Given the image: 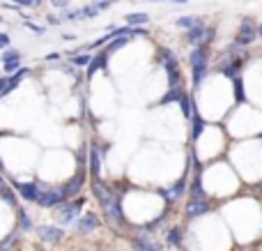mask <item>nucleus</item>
<instances>
[{
    "instance_id": "f257e3e1",
    "label": "nucleus",
    "mask_w": 262,
    "mask_h": 251,
    "mask_svg": "<svg viewBox=\"0 0 262 251\" xmlns=\"http://www.w3.org/2000/svg\"><path fill=\"white\" fill-rule=\"evenodd\" d=\"M92 192H95L97 201H99L101 210L106 215V221L111 224V228H118L122 224V205H120V196L113 194V189L104 182V180H95L92 182Z\"/></svg>"
},
{
    "instance_id": "f03ea898",
    "label": "nucleus",
    "mask_w": 262,
    "mask_h": 251,
    "mask_svg": "<svg viewBox=\"0 0 262 251\" xmlns=\"http://www.w3.org/2000/svg\"><path fill=\"white\" fill-rule=\"evenodd\" d=\"M189 65L191 72H193V88H198L200 83L207 76V67H209V53L205 46H195L189 53Z\"/></svg>"
},
{
    "instance_id": "7ed1b4c3",
    "label": "nucleus",
    "mask_w": 262,
    "mask_h": 251,
    "mask_svg": "<svg viewBox=\"0 0 262 251\" xmlns=\"http://www.w3.org/2000/svg\"><path fill=\"white\" fill-rule=\"evenodd\" d=\"M81 205H83V198H78V201H62L60 205H55V219H58L62 226L76 224Z\"/></svg>"
},
{
    "instance_id": "20e7f679",
    "label": "nucleus",
    "mask_w": 262,
    "mask_h": 251,
    "mask_svg": "<svg viewBox=\"0 0 262 251\" xmlns=\"http://www.w3.org/2000/svg\"><path fill=\"white\" fill-rule=\"evenodd\" d=\"M159 53H161L163 67H166V74H168V86L170 88H182V72H180V65H177L172 51L170 49H159Z\"/></svg>"
},
{
    "instance_id": "39448f33",
    "label": "nucleus",
    "mask_w": 262,
    "mask_h": 251,
    "mask_svg": "<svg viewBox=\"0 0 262 251\" xmlns=\"http://www.w3.org/2000/svg\"><path fill=\"white\" fill-rule=\"evenodd\" d=\"M62 201H67L62 189H58V187H39V194H37L35 203L39 207H55V205H60Z\"/></svg>"
},
{
    "instance_id": "423d86ee",
    "label": "nucleus",
    "mask_w": 262,
    "mask_h": 251,
    "mask_svg": "<svg viewBox=\"0 0 262 251\" xmlns=\"http://www.w3.org/2000/svg\"><path fill=\"white\" fill-rule=\"evenodd\" d=\"M184 37H186V41H189V44H193V46H207L209 41L214 39V28L212 26L205 28L203 23H198V26L189 28Z\"/></svg>"
},
{
    "instance_id": "0eeeda50",
    "label": "nucleus",
    "mask_w": 262,
    "mask_h": 251,
    "mask_svg": "<svg viewBox=\"0 0 262 251\" xmlns=\"http://www.w3.org/2000/svg\"><path fill=\"white\" fill-rule=\"evenodd\" d=\"M83 182H85V164H83V159H81V164H78L76 175H74V178L69 180V182L62 187L64 198H74V196H76V194L83 189Z\"/></svg>"
},
{
    "instance_id": "6e6552de",
    "label": "nucleus",
    "mask_w": 262,
    "mask_h": 251,
    "mask_svg": "<svg viewBox=\"0 0 262 251\" xmlns=\"http://www.w3.org/2000/svg\"><path fill=\"white\" fill-rule=\"evenodd\" d=\"M131 247H134V251H161V244L154 242V240L149 238L147 228H143L138 235L131 238Z\"/></svg>"
},
{
    "instance_id": "1a4fd4ad",
    "label": "nucleus",
    "mask_w": 262,
    "mask_h": 251,
    "mask_svg": "<svg viewBox=\"0 0 262 251\" xmlns=\"http://www.w3.org/2000/svg\"><path fill=\"white\" fill-rule=\"evenodd\" d=\"M255 37H258V28H255V23L251 21V18H244L242 26H239V32H237V44L246 46V44H251V41H255Z\"/></svg>"
},
{
    "instance_id": "9d476101",
    "label": "nucleus",
    "mask_w": 262,
    "mask_h": 251,
    "mask_svg": "<svg viewBox=\"0 0 262 251\" xmlns=\"http://www.w3.org/2000/svg\"><path fill=\"white\" fill-rule=\"evenodd\" d=\"M28 72H30L28 67H21L16 74H14V76H0V97L9 95V92H12L14 88H16L18 83H21V78H26V76H28Z\"/></svg>"
},
{
    "instance_id": "9b49d317",
    "label": "nucleus",
    "mask_w": 262,
    "mask_h": 251,
    "mask_svg": "<svg viewBox=\"0 0 262 251\" xmlns=\"http://www.w3.org/2000/svg\"><path fill=\"white\" fill-rule=\"evenodd\" d=\"M101 155H104V148L101 145H92L90 148V155H88V164H90V173L95 180H99L101 175Z\"/></svg>"
},
{
    "instance_id": "f8f14e48",
    "label": "nucleus",
    "mask_w": 262,
    "mask_h": 251,
    "mask_svg": "<svg viewBox=\"0 0 262 251\" xmlns=\"http://www.w3.org/2000/svg\"><path fill=\"white\" fill-rule=\"evenodd\" d=\"M205 212H209L207 201H203V198H191V201H186V207H184L186 219H195V217L205 215Z\"/></svg>"
},
{
    "instance_id": "ddd939ff",
    "label": "nucleus",
    "mask_w": 262,
    "mask_h": 251,
    "mask_svg": "<svg viewBox=\"0 0 262 251\" xmlns=\"http://www.w3.org/2000/svg\"><path fill=\"white\" fill-rule=\"evenodd\" d=\"M39 182H14V189H16L18 194H21L26 201H37V194H39Z\"/></svg>"
},
{
    "instance_id": "4468645a",
    "label": "nucleus",
    "mask_w": 262,
    "mask_h": 251,
    "mask_svg": "<svg viewBox=\"0 0 262 251\" xmlns=\"http://www.w3.org/2000/svg\"><path fill=\"white\" fill-rule=\"evenodd\" d=\"M184 189H186V178H182L180 182H175L170 189H161V196L166 198V203H177L182 198V194H184Z\"/></svg>"
},
{
    "instance_id": "2eb2a0df",
    "label": "nucleus",
    "mask_w": 262,
    "mask_h": 251,
    "mask_svg": "<svg viewBox=\"0 0 262 251\" xmlns=\"http://www.w3.org/2000/svg\"><path fill=\"white\" fill-rule=\"evenodd\" d=\"M97 226H99V217H97L95 212H88V215L78 217V221H76V231H78V233H92Z\"/></svg>"
},
{
    "instance_id": "dca6fc26",
    "label": "nucleus",
    "mask_w": 262,
    "mask_h": 251,
    "mask_svg": "<svg viewBox=\"0 0 262 251\" xmlns=\"http://www.w3.org/2000/svg\"><path fill=\"white\" fill-rule=\"evenodd\" d=\"M39 238L44 240V242L55 244L64 238V233H62V228H58V226H39Z\"/></svg>"
},
{
    "instance_id": "f3484780",
    "label": "nucleus",
    "mask_w": 262,
    "mask_h": 251,
    "mask_svg": "<svg viewBox=\"0 0 262 251\" xmlns=\"http://www.w3.org/2000/svg\"><path fill=\"white\" fill-rule=\"evenodd\" d=\"M106 62H108V53H106V51H101V53H97L95 58H90V62H88V78H90L95 72L104 69Z\"/></svg>"
},
{
    "instance_id": "a211bd4d",
    "label": "nucleus",
    "mask_w": 262,
    "mask_h": 251,
    "mask_svg": "<svg viewBox=\"0 0 262 251\" xmlns=\"http://www.w3.org/2000/svg\"><path fill=\"white\" fill-rule=\"evenodd\" d=\"M239 69H242V58H232L230 62L221 65L219 72H221L223 76H228V78H235V76H239Z\"/></svg>"
},
{
    "instance_id": "6ab92c4d",
    "label": "nucleus",
    "mask_w": 262,
    "mask_h": 251,
    "mask_svg": "<svg viewBox=\"0 0 262 251\" xmlns=\"http://www.w3.org/2000/svg\"><path fill=\"white\" fill-rule=\"evenodd\" d=\"M184 95V90H182V88H170V90L166 92V95L161 97V99L157 101L159 106H166V104H170V101H180V97Z\"/></svg>"
},
{
    "instance_id": "aec40b11",
    "label": "nucleus",
    "mask_w": 262,
    "mask_h": 251,
    "mask_svg": "<svg viewBox=\"0 0 262 251\" xmlns=\"http://www.w3.org/2000/svg\"><path fill=\"white\" fill-rule=\"evenodd\" d=\"M180 106H182V115H184L186 120L193 118V101H191V97L186 95V92L180 97Z\"/></svg>"
},
{
    "instance_id": "412c9836",
    "label": "nucleus",
    "mask_w": 262,
    "mask_h": 251,
    "mask_svg": "<svg viewBox=\"0 0 262 251\" xmlns=\"http://www.w3.org/2000/svg\"><path fill=\"white\" fill-rule=\"evenodd\" d=\"M166 242L170 244V247H180L182 244V228L180 226H175V228H170L166 233Z\"/></svg>"
},
{
    "instance_id": "4be33fe9",
    "label": "nucleus",
    "mask_w": 262,
    "mask_h": 251,
    "mask_svg": "<svg viewBox=\"0 0 262 251\" xmlns=\"http://www.w3.org/2000/svg\"><path fill=\"white\" fill-rule=\"evenodd\" d=\"M193 129H191V138H193V141H198L200 138V134H203V129H205V120L200 118L198 113H193Z\"/></svg>"
},
{
    "instance_id": "5701e85b",
    "label": "nucleus",
    "mask_w": 262,
    "mask_h": 251,
    "mask_svg": "<svg viewBox=\"0 0 262 251\" xmlns=\"http://www.w3.org/2000/svg\"><path fill=\"white\" fill-rule=\"evenodd\" d=\"M147 21H149V16H147V14H143V12H138V14H129V16H127V26H131V28H136V26H145Z\"/></svg>"
},
{
    "instance_id": "b1692460",
    "label": "nucleus",
    "mask_w": 262,
    "mask_h": 251,
    "mask_svg": "<svg viewBox=\"0 0 262 251\" xmlns=\"http://www.w3.org/2000/svg\"><path fill=\"white\" fill-rule=\"evenodd\" d=\"M0 60H3V65H7V62H21V53H18V51H14V49H7V51H3Z\"/></svg>"
},
{
    "instance_id": "393cba45",
    "label": "nucleus",
    "mask_w": 262,
    "mask_h": 251,
    "mask_svg": "<svg viewBox=\"0 0 262 251\" xmlns=\"http://www.w3.org/2000/svg\"><path fill=\"white\" fill-rule=\"evenodd\" d=\"M191 198H203V201H207V194H205V187L200 184V180L195 178L193 184H191Z\"/></svg>"
},
{
    "instance_id": "a878e982",
    "label": "nucleus",
    "mask_w": 262,
    "mask_h": 251,
    "mask_svg": "<svg viewBox=\"0 0 262 251\" xmlns=\"http://www.w3.org/2000/svg\"><path fill=\"white\" fill-rule=\"evenodd\" d=\"M232 86H235V99L237 101H244L246 95H244V81H242V76L232 78Z\"/></svg>"
},
{
    "instance_id": "bb28decb",
    "label": "nucleus",
    "mask_w": 262,
    "mask_h": 251,
    "mask_svg": "<svg viewBox=\"0 0 262 251\" xmlns=\"http://www.w3.org/2000/svg\"><path fill=\"white\" fill-rule=\"evenodd\" d=\"M127 39H129V37H118V39H111V44L106 46V53L111 55V53H115L118 49H122V46L127 44Z\"/></svg>"
},
{
    "instance_id": "cd10ccee",
    "label": "nucleus",
    "mask_w": 262,
    "mask_h": 251,
    "mask_svg": "<svg viewBox=\"0 0 262 251\" xmlns=\"http://www.w3.org/2000/svg\"><path fill=\"white\" fill-rule=\"evenodd\" d=\"M200 23V18H195V16H182V18H177V28H193V26H198Z\"/></svg>"
},
{
    "instance_id": "c85d7f7f",
    "label": "nucleus",
    "mask_w": 262,
    "mask_h": 251,
    "mask_svg": "<svg viewBox=\"0 0 262 251\" xmlns=\"http://www.w3.org/2000/svg\"><path fill=\"white\" fill-rule=\"evenodd\" d=\"M30 217H28L26 210H18V228L21 231H30Z\"/></svg>"
},
{
    "instance_id": "c756f323",
    "label": "nucleus",
    "mask_w": 262,
    "mask_h": 251,
    "mask_svg": "<svg viewBox=\"0 0 262 251\" xmlns=\"http://www.w3.org/2000/svg\"><path fill=\"white\" fill-rule=\"evenodd\" d=\"M12 3L23 5V7H37V5H39V0H12Z\"/></svg>"
},
{
    "instance_id": "7c9ffc66",
    "label": "nucleus",
    "mask_w": 262,
    "mask_h": 251,
    "mask_svg": "<svg viewBox=\"0 0 262 251\" xmlns=\"http://www.w3.org/2000/svg\"><path fill=\"white\" fill-rule=\"evenodd\" d=\"M74 65H88L90 62V55H76V58H72Z\"/></svg>"
},
{
    "instance_id": "2f4dec72",
    "label": "nucleus",
    "mask_w": 262,
    "mask_h": 251,
    "mask_svg": "<svg viewBox=\"0 0 262 251\" xmlns=\"http://www.w3.org/2000/svg\"><path fill=\"white\" fill-rule=\"evenodd\" d=\"M7 46H9V35L0 32V49H7Z\"/></svg>"
},
{
    "instance_id": "473e14b6",
    "label": "nucleus",
    "mask_w": 262,
    "mask_h": 251,
    "mask_svg": "<svg viewBox=\"0 0 262 251\" xmlns=\"http://www.w3.org/2000/svg\"><path fill=\"white\" fill-rule=\"evenodd\" d=\"M51 5H53V7H60V9H64L69 5V0H51Z\"/></svg>"
},
{
    "instance_id": "72a5a7b5",
    "label": "nucleus",
    "mask_w": 262,
    "mask_h": 251,
    "mask_svg": "<svg viewBox=\"0 0 262 251\" xmlns=\"http://www.w3.org/2000/svg\"><path fill=\"white\" fill-rule=\"evenodd\" d=\"M28 28H30V30H35V32H37V35H44V28L35 26V23H28Z\"/></svg>"
},
{
    "instance_id": "f704fd0d",
    "label": "nucleus",
    "mask_w": 262,
    "mask_h": 251,
    "mask_svg": "<svg viewBox=\"0 0 262 251\" xmlns=\"http://www.w3.org/2000/svg\"><path fill=\"white\" fill-rule=\"evenodd\" d=\"M3 192H7V182H5L3 173H0V194H3Z\"/></svg>"
},
{
    "instance_id": "c9c22d12",
    "label": "nucleus",
    "mask_w": 262,
    "mask_h": 251,
    "mask_svg": "<svg viewBox=\"0 0 262 251\" xmlns=\"http://www.w3.org/2000/svg\"><path fill=\"white\" fill-rule=\"evenodd\" d=\"M46 60H60V53H49L46 55Z\"/></svg>"
},
{
    "instance_id": "e433bc0d",
    "label": "nucleus",
    "mask_w": 262,
    "mask_h": 251,
    "mask_svg": "<svg viewBox=\"0 0 262 251\" xmlns=\"http://www.w3.org/2000/svg\"><path fill=\"white\" fill-rule=\"evenodd\" d=\"M0 251H14L12 247H0Z\"/></svg>"
},
{
    "instance_id": "4c0bfd02",
    "label": "nucleus",
    "mask_w": 262,
    "mask_h": 251,
    "mask_svg": "<svg viewBox=\"0 0 262 251\" xmlns=\"http://www.w3.org/2000/svg\"><path fill=\"white\" fill-rule=\"evenodd\" d=\"M170 3H186V0H170Z\"/></svg>"
},
{
    "instance_id": "58836bf2",
    "label": "nucleus",
    "mask_w": 262,
    "mask_h": 251,
    "mask_svg": "<svg viewBox=\"0 0 262 251\" xmlns=\"http://www.w3.org/2000/svg\"><path fill=\"white\" fill-rule=\"evenodd\" d=\"M258 35H260V37H262V26H260V28H258Z\"/></svg>"
}]
</instances>
